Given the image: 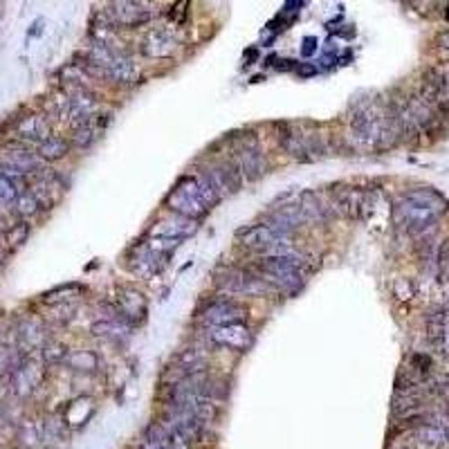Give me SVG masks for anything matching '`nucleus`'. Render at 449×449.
Segmentation results:
<instances>
[{
  "instance_id": "f257e3e1",
  "label": "nucleus",
  "mask_w": 449,
  "mask_h": 449,
  "mask_svg": "<svg viewBox=\"0 0 449 449\" xmlns=\"http://www.w3.org/2000/svg\"><path fill=\"white\" fill-rule=\"evenodd\" d=\"M447 211V200L434 189H415L404 196L395 207L393 218L411 236H429L436 222Z\"/></svg>"
},
{
  "instance_id": "f03ea898",
  "label": "nucleus",
  "mask_w": 449,
  "mask_h": 449,
  "mask_svg": "<svg viewBox=\"0 0 449 449\" xmlns=\"http://www.w3.org/2000/svg\"><path fill=\"white\" fill-rule=\"evenodd\" d=\"M218 200L220 198L209 185V180L196 169L178 180L173 189L169 191L164 202H166V207L173 213H178L180 218L196 222L200 218H205L209 209L216 205Z\"/></svg>"
},
{
  "instance_id": "7ed1b4c3",
  "label": "nucleus",
  "mask_w": 449,
  "mask_h": 449,
  "mask_svg": "<svg viewBox=\"0 0 449 449\" xmlns=\"http://www.w3.org/2000/svg\"><path fill=\"white\" fill-rule=\"evenodd\" d=\"M252 267L276 292H292L306 279V261H301L294 254L263 256V259L256 261Z\"/></svg>"
},
{
  "instance_id": "20e7f679",
  "label": "nucleus",
  "mask_w": 449,
  "mask_h": 449,
  "mask_svg": "<svg viewBox=\"0 0 449 449\" xmlns=\"http://www.w3.org/2000/svg\"><path fill=\"white\" fill-rule=\"evenodd\" d=\"M216 287L218 292L234 297H265L274 294L276 290L267 283L263 276L254 270L252 265L248 267H224L216 274Z\"/></svg>"
},
{
  "instance_id": "39448f33",
  "label": "nucleus",
  "mask_w": 449,
  "mask_h": 449,
  "mask_svg": "<svg viewBox=\"0 0 449 449\" xmlns=\"http://www.w3.org/2000/svg\"><path fill=\"white\" fill-rule=\"evenodd\" d=\"M231 162L241 171L243 180H256L265 173V155L259 137L252 131H245L241 135H234L231 146Z\"/></svg>"
},
{
  "instance_id": "423d86ee",
  "label": "nucleus",
  "mask_w": 449,
  "mask_h": 449,
  "mask_svg": "<svg viewBox=\"0 0 449 449\" xmlns=\"http://www.w3.org/2000/svg\"><path fill=\"white\" fill-rule=\"evenodd\" d=\"M333 211L341 213L346 218H364L369 211H373V194L366 189L357 187H333Z\"/></svg>"
},
{
  "instance_id": "0eeeda50",
  "label": "nucleus",
  "mask_w": 449,
  "mask_h": 449,
  "mask_svg": "<svg viewBox=\"0 0 449 449\" xmlns=\"http://www.w3.org/2000/svg\"><path fill=\"white\" fill-rule=\"evenodd\" d=\"M245 315H248L245 306H241L236 299H229V297L213 299V301H209L198 313L200 322L207 328H216V326L234 324V322H245Z\"/></svg>"
},
{
  "instance_id": "6e6552de",
  "label": "nucleus",
  "mask_w": 449,
  "mask_h": 449,
  "mask_svg": "<svg viewBox=\"0 0 449 449\" xmlns=\"http://www.w3.org/2000/svg\"><path fill=\"white\" fill-rule=\"evenodd\" d=\"M155 16L153 5L146 3H113L104 12L111 27H140Z\"/></svg>"
},
{
  "instance_id": "1a4fd4ad",
  "label": "nucleus",
  "mask_w": 449,
  "mask_h": 449,
  "mask_svg": "<svg viewBox=\"0 0 449 449\" xmlns=\"http://www.w3.org/2000/svg\"><path fill=\"white\" fill-rule=\"evenodd\" d=\"M14 135H16L18 144L36 148L41 142H45L50 137L48 117L41 115V113H27L23 117H18V122L14 124Z\"/></svg>"
},
{
  "instance_id": "9d476101",
  "label": "nucleus",
  "mask_w": 449,
  "mask_h": 449,
  "mask_svg": "<svg viewBox=\"0 0 449 449\" xmlns=\"http://www.w3.org/2000/svg\"><path fill=\"white\" fill-rule=\"evenodd\" d=\"M0 162L9 164L18 171H23L25 176H36L41 169H45V162L36 155V148L25 146V144H7L3 148V155H0Z\"/></svg>"
},
{
  "instance_id": "9b49d317",
  "label": "nucleus",
  "mask_w": 449,
  "mask_h": 449,
  "mask_svg": "<svg viewBox=\"0 0 449 449\" xmlns=\"http://www.w3.org/2000/svg\"><path fill=\"white\" fill-rule=\"evenodd\" d=\"M209 339L220 348L245 350L252 344V330L245 322H234V324L209 328Z\"/></svg>"
},
{
  "instance_id": "f8f14e48",
  "label": "nucleus",
  "mask_w": 449,
  "mask_h": 449,
  "mask_svg": "<svg viewBox=\"0 0 449 449\" xmlns=\"http://www.w3.org/2000/svg\"><path fill=\"white\" fill-rule=\"evenodd\" d=\"M29 191H31V196L38 200L41 209H50L63 191L61 178L52 169H41L36 176H31Z\"/></svg>"
},
{
  "instance_id": "ddd939ff",
  "label": "nucleus",
  "mask_w": 449,
  "mask_h": 449,
  "mask_svg": "<svg viewBox=\"0 0 449 449\" xmlns=\"http://www.w3.org/2000/svg\"><path fill=\"white\" fill-rule=\"evenodd\" d=\"M115 310L124 322L142 324L146 319L148 306H146V299L142 297V292L133 290V287H122L115 297Z\"/></svg>"
},
{
  "instance_id": "4468645a",
  "label": "nucleus",
  "mask_w": 449,
  "mask_h": 449,
  "mask_svg": "<svg viewBox=\"0 0 449 449\" xmlns=\"http://www.w3.org/2000/svg\"><path fill=\"white\" fill-rule=\"evenodd\" d=\"M162 259H166V256L151 250L146 243L135 245V248L131 250V254H128V270L140 274V276H151V274L162 270V265H164Z\"/></svg>"
},
{
  "instance_id": "2eb2a0df",
  "label": "nucleus",
  "mask_w": 449,
  "mask_h": 449,
  "mask_svg": "<svg viewBox=\"0 0 449 449\" xmlns=\"http://www.w3.org/2000/svg\"><path fill=\"white\" fill-rule=\"evenodd\" d=\"M7 378H9V389H12V393L18 395V398H25V395H29L38 387L41 369L34 362H20L18 366H14L7 373Z\"/></svg>"
},
{
  "instance_id": "dca6fc26",
  "label": "nucleus",
  "mask_w": 449,
  "mask_h": 449,
  "mask_svg": "<svg viewBox=\"0 0 449 449\" xmlns=\"http://www.w3.org/2000/svg\"><path fill=\"white\" fill-rule=\"evenodd\" d=\"M196 231V222L187 218H169V220H157L151 227V238H159L166 243L178 245L180 241H185L187 236Z\"/></svg>"
},
{
  "instance_id": "f3484780",
  "label": "nucleus",
  "mask_w": 449,
  "mask_h": 449,
  "mask_svg": "<svg viewBox=\"0 0 449 449\" xmlns=\"http://www.w3.org/2000/svg\"><path fill=\"white\" fill-rule=\"evenodd\" d=\"M176 45H178V41L173 36V31H169V29H151L142 38L140 50H142V55L148 57V59H164L169 55H173Z\"/></svg>"
},
{
  "instance_id": "a211bd4d",
  "label": "nucleus",
  "mask_w": 449,
  "mask_h": 449,
  "mask_svg": "<svg viewBox=\"0 0 449 449\" xmlns=\"http://www.w3.org/2000/svg\"><path fill=\"white\" fill-rule=\"evenodd\" d=\"M16 337L20 339V344L27 348H34L45 344V326H43L36 317H20L16 322Z\"/></svg>"
},
{
  "instance_id": "6ab92c4d",
  "label": "nucleus",
  "mask_w": 449,
  "mask_h": 449,
  "mask_svg": "<svg viewBox=\"0 0 449 449\" xmlns=\"http://www.w3.org/2000/svg\"><path fill=\"white\" fill-rule=\"evenodd\" d=\"M276 131H279L276 140H279V144L283 146V151L287 155H292L297 159H310L297 126H292V124H276Z\"/></svg>"
},
{
  "instance_id": "aec40b11",
  "label": "nucleus",
  "mask_w": 449,
  "mask_h": 449,
  "mask_svg": "<svg viewBox=\"0 0 449 449\" xmlns=\"http://www.w3.org/2000/svg\"><path fill=\"white\" fill-rule=\"evenodd\" d=\"M70 151V142L66 137H59V135H50L45 142H41L36 146V155L43 159V162H55V159L66 157Z\"/></svg>"
},
{
  "instance_id": "412c9836",
  "label": "nucleus",
  "mask_w": 449,
  "mask_h": 449,
  "mask_svg": "<svg viewBox=\"0 0 449 449\" xmlns=\"http://www.w3.org/2000/svg\"><path fill=\"white\" fill-rule=\"evenodd\" d=\"M99 137V124L94 120H88L85 124H81L79 128L72 131V142L77 144L79 148H88L94 140Z\"/></svg>"
},
{
  "instance_id": "4be33fe9",
  "label": "nucleus",
  "mask_w": 449,
  "mask_h": 449,
  "mask_svg": "<svg viewBox=\"0 0 449 449\" xmlns=\"http://www.w3.org/2000/svg\"><path fill=\"white\" fill-rule=\"evenodd\" d=\"M14 211L18 213L20 218H34L36 213L41 211V205H38V200L31 196V191L27 189V191H23V194H18V198L14 200Z\"/></svg>"
},
{
  "instance_id": "5701e85b",
  "label": "nucleus",
  "mask_w": 449,
  "mask_h": 449,
  "mask_svg": "<svg viewBox=\"0 0 449 449\" xmlns=\"http://www.w3.org/2000/svg\"><path fill=\"white\" fill-rule=\"evenodd\" d=\"M66 362L77 371H94L99 366V357L90 350H72L68 352Z\"/></svg>"
},
{
  "instance_id": "b1692460",
  "label": "nucleus",
  "mask_w": 449,
  "mask_h": 449,
  "mask_svg": "<svg viewBox=\"0 0 449 449\" xmlns=\"http://www.w3.org/2000/svg\"><path fill=\"white\" fill-rule=\"evenodd\" d=\"M27 236H29V224L25 220L9 224V227L5 229V243L9 245V248H18V245H23L27 241Z\"/></svg>"
},
{
  "instance_id": "393cba45",
  "label": "nucleus",
  "mask_w": 449,
  "mask_h": 449,
  "mask_svg": "<svg viewBox=\"0 0 449 449\" xmlns=\"http://www.w3.org/2000/svg\"><path fill=\"white\" fill-rule=\"evenodd\" d=\"M18 438L25 445L34 447L38 441H43V427L36 425L34 420H25L23 425H20V429H18Z\"/></svg>"
},
{
  "instance_id": "a878e982",
  "label": "nucleus",
  "mask_w": 449,
  "mask_h": 449,
  "mask_svg": "<svg viewBox=\"0 0 449 449\" xmlns=\"http://www.w3.org/2000/svg\"><path fill=\"white\" fill-rule=\"evenodd\" d=\"M68 357V348L57 344V341H45L43 344V359L48 362V364H59V362H66Z\"/></svg>"
},
{
  "instance_id": "bb28decb",
  "label": "nucleus",
  "mask_w": 449,
  "mask_h": 449,
  "mask_svg": "<svg viewBox=\"0 0 449 449\" xmlns=\"http://www.w3.org/2000/svg\"><path fill=\"white\" fill-rule=\"evenodd\" d=\"M18 198V189L9 183L5 176H0V205H14Z\"/></svg>"
},
{
  "instance_id": "cd10ccee",
  "label": "nucleus",
  "mask_w": 449,
  "mask_h": 449,
  "mask_svg": "<svg viewBox=\"0 0 449 449\" xmlns=\"http://www.w3.org/2000/svg\"><path fill=\"white\" fill-rule=\"evenodd\" d=\"M438 270H441V281L449 283V241L438 250Z\"/></svg>"
},
{
  "instance_id": "c85d7f7f",
  "label": "nucleus",
  "mask_w": 449,
  "mask_h": 449,
  "mask_svg": "<svg viewBox=\"0 0 449 449\" xmlns=\"http://www.w3.org/2000/svg\"><path fill=\"white\" fill-rule=\"evenodd\" d=\"M436 348H441L445 355L449 357V310H445V317H443V337H441V344Z\"/></svg>"
},
{
  "instance_id": "c756f323",
  "label": "nucleus",
  "mask_w": 449,
  "mask_h": 449,
  "mask_svg": "<svg viewBox=\"0 0 449 449\" xmlns=\"http://www.w3.org/2000/svg\"><path fill=\"white\" fill-rule=\"evenodd\" d=\"M438 48H441L443 52H447L449 55V29H445L441 36H438Z\"/></svg>"
},
{
  "instance_id": "7c9ffc66",
  "label": "nucleus",
  "mask_w": 449,
  "mask_h": 449,
  "mask_svg": "<svg viewBox=\"0 0 449 449\" xmlns=\"http://www.w3.org/2000/svg\"><path fill=\"white\" fill-rule=\"evenodd\" d=\"M441 72H443V97H445V101H449V68L441 70Z\"/></svg>"
},
{
  "instance_id": "2f4dec72",
  "label": "nucleus",
  "mask_w": 449,
  "mask_h": 449,
  "mask_svg": "<svg viewBox=\"0 0 449 449\" xmlns=\"http://www.w3.org/2000/svg\"><path fill=\"white\" fill-rule=\"evenodd\" d=\"M0 231H5V218L0 216Z\"/></svg>"
},
{
  "instance_id": "473e14b6",
  "label": "nucleus",
  "mask_w": 449,
  "mask_h": 449,
  "mask_svg": "<svg viewBox=\"0 0 449 449\" xmlns=\"http://www.w3.org/2000/svg\"><path fill=\"white\" fill-rule=\"evenodd\" d=\"M3 409H5L3 407V400H0V420H3Z\"/></svg>"
}]
</instances>
